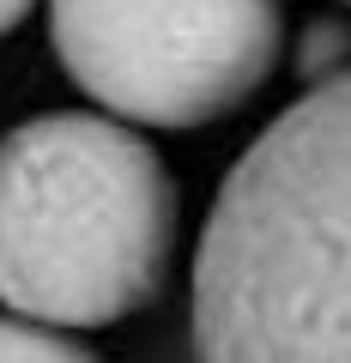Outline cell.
<instances>
[{
    "label": "cell",
    "mask_w": 351,
    "mask_h": 363,
    "mask_svg": "<svg viewBox=\"0 0 351 363\" xmlns=\"http://www.w3.org/2000/svg\"><path fill=\"white\" fill-rule=\"evenodd\" d=\"M188 297L194 363H351V67L243 145Z\"/></svg>",
    "instance_id": "obj_1"
},
{
    "label": "cell",
    "mask_w": 351,
    "mask_h": 363,
    "mask_svg": "<svg viewBox=\"0 0 351 363\" xmlns=\"http://www.w3.org/2000/svg\"><path fill=\"white\" fill-rule=\"evenodd\" d=\"M182 194L133 121L55 109L0 140V303L43 327H116L164 291Z\"/></svg>",
    "instance_id": "obj_2"
},
{
    "label": "cell",
    "mask_w": 351,
    "mask_h": 363,
    "mask_svg": "<svg viewBox=\"0 0 351 363\" xmlns=\"http://www.w3.org/2000/svg\"><path fill=\"white\" fill-rule=\"evenodd\" d=\"M61 73L133 128H206L255 97L285 49L279 0H49Z\"/></svg>",
    "instance_id": "obj_3"
},
{
    "label": "cell",
    "mask_w": 351,
    "mask_h": 363,
    "mask_svg": "<svg viewBox=\"0 0 351 363\" xmlns=\"http://www.w3.org/2000/svg\"><path fill=\"white\" fill-rule=\"evenodd\" d=\"M0 363H97V357L79 339H67V327L0 315Z\"/></svg>",
    "instance_id": "obj_4"
},
{
    "label": "cell",
    "mask_w": 351,
    "mask_h": 363,
    "mask_svg": "<svg viewBox=\"0 0 351 363\" xmlns=\"http://www.w3.org/2000/svg\"><path fill=\"white\" fill-rule=\"evenodd\" d=\"M345 67H351V30H345V25L321 18V25L303 30V43H297V73L309 79V85H321V79L345 73Z\"/></svg>",
    "instance_id": "obj_5"
},
{
    "label": "cell",
    "mask_w": 351,
    "mask_h": 363,
    "mask_svg": "<svg viewBox=\"0 0 351 363\" xmlns=\"http://www.w3.org/2000/svg\"><path fill=\"white\" fill-rule=\"evenodd\" d=\"M30 6H37V0H0V37L25 25V13H30Z\"/></svg>",
    "instance_id": "obj_6"
},
{
    "label": "cell",
    "mask_w": 351,
    "mask_h": 363,
    "mask_svg": "<svg viewBox=\"0 0 351 363\" xmlns=\"http://www.w3.org/2000/svg\"><path fill=\"white\" fill-rule=\"evenodd\" d=\"M345 6H351V0H345Z\"/></svg>",
    "instance_id": "obj_7"
}]
</instances>
